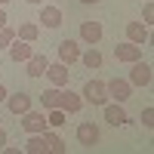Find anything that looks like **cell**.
I'll return each instance as SVG.
<instances>
[{
	"mask_svg": "<svg viewBox=\"0 0 154 154\" xmlns=\"http://www.w3.org/2000/svg\"><path fill=\"white\" fill-rule=\"evenodd\" d=\"M6 96H9V93H6V86L0 83V102H6Z\"/></svg>",
	"mask_w": 154,
	"mask_h": 154,
	"instance_id": "28",
	"label": "cell"
},
{
	"mask_svg": "<svg viewBox=\"0 0 154 154\" xmlns=\"http://www.w3.org/2000/svg\"><path fill=\"white\" fill-rule=\"evenodd\" d=\"M25 65H28V77H43L49 62H46V56H43V53H31V59L25 62Z\"/></svg>",
	"mask_w": 154,
	"mask_h": 154,
	"instance_id": "15",
	"label": "cell"
},
{
	"mask_svg": "<svg viewBox=\"0 0 154 154\" xmlns=\"http://www.w3.org/2000/svg\"><path fill=\"white\" fill-rule=\"evenodd\" d=\"M43 139H46V148L53 151V154H65V142H62L56 133H49V130H46V133H43Z\"/></svg>",
	"mask_w": 154,
	"mask_h": 154,
	"instance_id": "20",
	"label": "cell"
},
{
	"mask_svg": "<svg viewBox=\"0 0 154 154\" xmlns=\"http://www.w3.org/2000/svg\"><path fill=\"white\" fill-rule=\"evenodd\" d=\"M151 65H148V62H142V59H139V62H133V68H130V83L133 86H151Z\"/></svg>",
	"mask_w": 154,
	"mask_h": 154,
	"instance_id": "4",
	"label": "cell"
},
{
	"mask_svg": "<svg viewBox=\"0 0 154 154\" xmlns=\"http://www.w3.org/2000/svg\"><path fill=\"white\" fill-rule=\"evenodd\" d=\"M6 53H9V59H12V62H28L34 49H31V43H28V40H19V37H16V40L6 46Z\"/></svg>",
	"mask_w": 154,
	"mask_h": 154,
	"instance_id": "10",
	"label": "cell"
},
{
	"mask_svg": "<svg viewBox=\"0 0 154 154\" xmlns=\"http://www.w3.org/2000/svg\"><path fill=\"white\" fill-rule=\"evenodd\" d=\"M28 3H34V6H43V0H28Z\"/></svg>",
	"mask_w": 154,
	"mask_h": 154,
	"instance_id": "30",
	"label": "cell"
},
{
	"mask_svg": "<svg viewBox=\"0 0 154 154\" xmlns=\"http://www.w3.org/2000/svg\"><path fill=\"white\" fill-rule=\"evenodd\" d=\"M6 3H9V0H0V6H6Z\"/></svg>",
	"mask_w": 154,
	"mask_h": 154,
	"instance_id": "31",
	"label": "cell"
},
{
	"mask_svg": "<svg viewBox=\"0 0 154 154\" xmlns=\"http://www.w3.org/2000/svg\"><path fill=\"white\" fill-rule=\"evenodd\" d=\"M80 59V46H77V40H62L59 43V62L62 65H71V62Z\"/></svg>",
	"mask_w": 154,
	"mask_h": 154,
	"instance_id": "12",
	"label": "cell"
},
{
	"mask_svg": "<svg viewBox=\"0 0 154 154\" xmlns=\"http://www.w3.org/2000/svg\"><path fill=\"white\" fill-rule=\"evenodd\" d=\"M22 117V130L25 133H46L49 130V123H46V111H25V114H19Z\"/></svg>",
	"mask_w": 154,
	"mask_h": 154,
	"instance_id": "2",
	"label": "cell"
},
{
	"mask_svg": "<svg viewBox=\"0 0 154 154\" xmlns=\"http://www.w3.org/2000/svg\"><path fill=\"white\" fill-rule=\"evenodd\" d=\"M46 123L49 126H62V123H68V114L62 111V108H49L46 111Z\"/></svg>",
	"mask_w": 154,
	"mask_h": 154,
	"instance_id": "21",
	"label": "cell"
},
{
	"mask_svg": "<svg viewBox=\"0 0 154 154\" xmlns=\"http://www.w3.org/2000/svg\"><path fill=\"white\" fill-rule=\"evenodd\" d=\"M77 142H80L83 148H96L99 145V126L93 120H83L80 126H77Z\"/></svg>",
	"mask_w": 154,
	"mask_h": 154,
	"instance_id": "5",
	"label": "cell"
},
{
	"mask_svg": "<svg viewBox=\"0 0 154 154\" xmlns=\"http://www.w3.org/2000/svg\"><path fill=\"white\" fill-rule=\"evenodd\" d=\"M37 34H40V28H37L34 22L19 25V31H16V37H19V40H28V43H34V40H37Z\"/></svg>",
	"mask_w": 154,
	"mask_h": 154,
	"instance_id": "19",
	"label": "cell"
},
{
	"mask_svg": "<svg viewBox=\"0 0 154 154\" xmlns=\"http://www.w3.org/2000/svg\"><path fill=\"white\" fill-rule=\"evenodd\" d=\"M83 102H89V105H105V102H108V89H105V80H96V77H93V80H86L83 83Z\"/></svg>",
	"mask_w": 154,
	"mask_h": 154,
	"instance_id": "1",
	"label": "cell"
},
{
	"mask_svg": "<svg viewBox=\"0 0 154 154\" xmlns=\"http://www.w3.org/2000/svg\"><path fill=\"white\" fill-rule=\"evenodd\" d=\"M80 62H83L89 71H93V68H102V53H99V49H89V53L80 56Z\"/></svg>",
	"mask_w": 154,
	"mask_h": 154,
	"instance_id": "22",
	"label": "cell"
},
{
	"mask_svg": "<svg viewBox=\"0 0 154 154\" xmlns=\"http://www.w3.org/2000/svg\"><path fill=\"white\" fill-rule=\"evenodd\" d=\"M3 148H6V130L0 126V151H3Z\"/></svg>",
	"mask_w": 154,
	"mask_h": 154,
	"instance_id": "26",
	"label": "cell"
},
{
	"mask_svg": "<svg viewBox=\"0 0 154 154\" xmlns=\"http://www.w3.org/2000/svg\"><path fill=\"white\" fill-rule=\"evenodd\" d=\"M59 108L65 111V114H77V111L83 108V96H80V93H71V89H62Z\"/></svg>",
	"mask_w": 154,
	"mask_h": 154,
	"instance_id": "8",
	"label": "cell"
},
{
	"mask_svg": "<svg viewBox=\"0 0 154 154\" xmlns=\"http://www.w3.org/2000/svg\"><path fill=\"white\" fill-rule=\"evenodd\" d=\"M80 40L89 43V46H96V43L102 40V25H99V22H83V25H80Z\"/></svg>",
	"mask_w": 154,
	"mask_h": 154,
	"instance_id": "14",
	"label": "cell"
},
{
	"mask_svg": "<svg viewBox=\"0 0 154 154\" xmlns=\"http://www.w3.org/2000/svg\"><path fill=\"white\" fill-rule=\"evenodd\" d=\"M6 108H9V114H25L31 108V96L28 93H12V96H6Z\"/></svg>",
	"mask_w": 154,
	"mask_h": 154,
	"instance_id": "11",
	"label": "cell"
},
{
	"mask_svg": "<svg viewBox=\"0 0 154 154\" xmlns=\"http://www.w3.org/2000/svg\"><path fill=\"white\" fill-rule=\"evenodd\" d=\"M12 40H16V31H12V28H6V25H3V28H0V49H6Z\"/></svg>",
	"mask_w": 154,
	"mask_h": 154,
	"instance_id": "23",
	"label": "cell"
},
{
	"mask_svg": "<svg viewBox=\"0 0 154 154\" xmlns=\"http://www.w3.org/2000/svg\"><path fill=\"white\" fill-rule=\"evenodd\" d=\"M105 89H108V96H111L114 102H126V99L133 96V83L123 80V77H114V80H108Z\"/></svg>",
	"mask_w": 154,
	"mask_h": 154,
	"instance_id": "3",
	"label": "cell"
},
{
	"mask_svg": "<svg viewBox=\"0 0 154 154\" xmlns=\"http://www.w3.org/2000/svg\"><path fill=\"white\" fill-rule=\"evenodd\" d=\"M40 22H43V28H59L62 25V9L59 6H40Z\"/></svg>",
	"mask_w": 154,
	"mask_h": 154,
	"instance_id": "16",
	"label": "cell"
},
{
	"mask_svg": "<svg viewBox=\"0 0 154 154\" xmlns=\"http://www.w3.org/2000/svg\"><path fill=\"white\" fill-rule=\"evenodd\" d=\"M68 65H62V62H56V65H46V77L53 86H68Z\"/></svg>",
	"mask_w": 154,
	"mask_h": 154,
	"instance_id": "13",
	"label": "cell"
},
{
	"mask_svg": "<svg viewBox=\"0 0 154 154\" xmlns=\"http://www.w3.org/2000/svg\"><path fill=\"white\" fill-rule=\"evenodd\" d=\"M6 22H9V19H6V9H3V6H0V28H3V25H6Z\"/></svg>",
	"mask_w": 154,
	"mask_h": 154,
	"instance_id": "27",
	"label": "cell"
},
{
	"mask_svg": "<svg viewBox=\"0 0 154 154\" xmlns=\"http://www.w3.org/2000/svg\"><path fill=\"white\" fill-rule=\"evenodd\" d=\"M114 56H117V62H126V65H133V62L142 59V46H136V43H117L114 46Z\"/></svg>",
	"mask_w": 154,
	"mask_h": 154,
	"instance_id": "6",
	"label": "cell"
},
{
	"mask_svg": "<svg viewBox=\"0 0 154 154\" xmlns=\"http://www.w3.org/2000/svg\"><path fill=\"white\" fill-rule=\"evenodd\" d=\"M126 40L136 43V46H142L151 40V31H148V25H139V22H130L126 25Z\"/></svg>",
	"mask_w": 154,
	"mask_h": 154,
	"instance_id": "9",
	"label": "cell"
},
{
	"mask_svg": "<svg viewBox=\"0 0 154 154\" xmlns=\"http://www.w3.org/2000/svg\"><path fill=\"white\" fill-rule=\"evenodd\" d=\"M102 108H105V120H108L111 126H123V123H130V114L123 111V102H114V105H108V102H105Z\"/></svg>",
	"mask_w": 154,
	"mask_h": 154,
	"instance_id": "7",
	"label": "cell"
},
{
	"mask_svg": "<svg viewBox=\"0 0 154 154\" xmlns=\"http://www.w3.org/2000/svg\"><path fill=\"white\" fill-rule=\"evenodd\" d=\"M59 99H62V86H49V89H43V93H40V105H43V111L59 108Z\"/></svg>",
	"mask_w": 154,
	"mask_h": 154,
	"instance_id": "17",
	"label": "cell"
},
{
	"mask_svg": "<svg viewBox=\"0 0 154 154\" xmlns=\"http://www.w3.org/2000/svg\"><path fill=\"white\" fill-rule=\"evenodd\" d=\"M25 151H28V154H46L49 148H46V139H43V133H31V139L25 142Z\"/></svg>",
	"mask_w": 154,
	"mask_h": 154,
	"instance_id": "18",
	"label": "cell"
},
{
	"mask_svg": "<svg viewBox=\"0 0 154 154\" xmlns=\"http://www.w3.org/2000/svg\"><path fill=\"white\" fill-rule=\"evenodd\" d=\"M80 3H83V6H96L99 0H80Z\"/></svg>",
	"mask_w": 154,
	"mask_h": 154,
	"instance_id": "29",
	"label": "cell"
},
{
	"mask_svg": "<svg viewBox=\"0 0 154 154\" xmlns=\"http://www.w3.org/2000/svg\"><path fill=\"white\" fill-rule=\"evenodd\" d=\"M142 19H145L142 25H151V22H154V3H151V0H145V9H142Z\"/></svg>",
	"mask_w": 154,
	"mask_h": 154,
	"instance_id": "24",
	"label": "cell"
},
{
	"mask_svg": "<svg viewBox=\"0 0 154 154\" xmlns=\"http://www.w3.org/2000/svg\"><path fill=\"white\" fill-rule=\"evenodd\" d=\"M142 126H145V130L154 126V108H145V111H142Z\"/></svg>",
	"mask_w": 154,
	"mask_h": 154,
	"instance_id": "25",
	"label": "cell"
}]
</instances>
